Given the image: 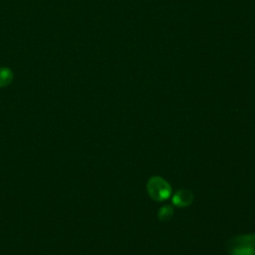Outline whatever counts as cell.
Returning a JSON list of instances; mask_svg holds the SVG:
<instances>
[{
    "mask_svg": "<svg viewBox=\"0 0 255 255\" xmlns=\"http://www.w3.org/2000/svg\"><path fill=\"white\" fill-rule=\"evenodd\" d=\"M227 246L230 255H255V234L233 237Z\"/></svg>",
    "mask_w": 255,
    "mask_h": 255,
    "instance_id": "1",
    "label": "cell"
},
{
    "mask_svg": "<svg viewBox=\"0 0 255 255\" xmlns=\"http://www.w3.org/2000/svg\"><path fill=\"white\" fill-rule=\"evenodd\" d=\"M146 189L149 196L156 201H163L171 194L169 183L159 176H152L146 183Z\"/></svg>",
    "mask_w": 255,
    "mask_h": 255,
    "instance_id": "2",
    "label": "cell"
},
{
    "mask_svg": "<svg viewBox=\"0 0 255 255\" xmlns=\"http://www.w3.org/2000/svg\"><path fill=\"white\" fill-rule=\"evenodd\" d=\"M172 203L178 207H185L193 201V193L187 189L177 190L171 198Z\"/></svg>",
    "mask_w": 255,
    "mask_h": 255,
    "instance_id": "3",
    "label": "cell"
},
{
    "mask_svg": "<svg viewBox=\"0 0 255 255\" xmlns=\"http://www.w3.org/2000/svg\"><path fill=\"white\" fill-rule=\"evenodd\" d=\"M13 80V73L11 69L7 67L0 68V88L8 86Z\"/></svg>",
    "mask_w": 255,
    "mask_h": 255,
    "instance_id": "4",
    "label": "cell"
},
{
    "mask_svg": "<svg viewBox=\"0 0 255 255\" xmlns=\"http://www.w3.org/2000/svg\"><path fill=\"white\" fill-rule=\"evenodd\" d=\"M172 214H173L172 206L169 204H166V205H163L160 207V209L158 211V218L162 221H166L171 218Z\"/></svg>",
    "mask_w": 255,
    "mask_h": 255,
    "instance_id": "5",
    "label": "cell"
}]
</instances>
